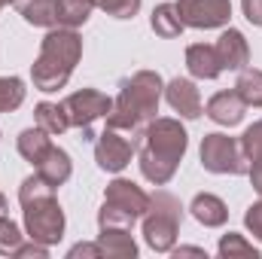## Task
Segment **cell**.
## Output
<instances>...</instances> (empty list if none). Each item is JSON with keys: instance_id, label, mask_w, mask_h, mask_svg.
Masks as SVG:
<instances>
[{"instance_id": "6da1fadb", "label": "cell", "mask_w": 262, "mask_h": 259, "mask_svg": "<svg viewBox=\"0 0 262 259\" xmlns=\"http://www.w3.org/2000/svg\"><path fill=\"white\" fill-rule=\"evenodd\" d=\"M165 95V82L156 70H137L119 82V95L113 110L107 113V128L125 131L131 137H143L146 125L159 113V101Z\"/></svg>"}, {"instance_id": "7a4b0ae2", "label": "cell", "mask_w": 262, "mask_h": 259, "mask_svg": "<svg viewBox=\"0 0 262 259\" xmlns=\"http://www.w3.org/2000/svg\"><path fill=\"white\" fill-rule=\"evenodd\" d=\"M189 149V134L180 125V119L171 116H156L143 131V146H140V174L152 186H165L174 180L183 156Z\"/></svg>"}, {"instance_id": "3957f363", "label": "cell", "mask_w": 262, "mask_h": 259, "mask_svg": "<svg viewBox=\"0 0 262 259\" xmlns=\"http://www.w3.org/2000/svg\"><path fill=\"white\" fill-rule=\"evenodd\" d=\"M18 204L25 217L28 238L52 247L64 238V210L55 198V186H49L37 171L21 180L18 186Z\"/></svg>"}, {"instance_id": "277c9868", "label": "cell", "mask_w": 262, "mask_h": 259, "mask_svg": "<svg viewBox=\"0 0 262 259\" xmlns=\"http://www.w3.org/2000/svg\"><path fill=\"white\" fill-rule=\"evenodd\" d=\"M79 58H82V37L76 34V28H49V34L40 43V55L31 64L34 89L46 95L64 89Z\"/></svg>"}, {"instance_id": "5b68a950", "label": "cell", "mask_w": 262, "mask_h": 259, "mask_svg": "<svg viewBox=\"0 0 262 259\" xmlns=\"http://www.w3.org/2000/svg\"><path fill=\"white\" fill-rule=\"evenodd\" d=\"M180 223H183L180 198L171 195L168 189H156L149 195V207L143 213V241H146V247L156 250V253H171L177 247Z\"/></svg>"}, {"instance_id": "8992f818", "label": "cell", "mask_w": 262, "mask_h": 259, "mask_svg": "<svg viewBox=\"0 0 262 259\" xmlns=\"http://www.w3.org/2000/svg\"><path fill=\"white\" fill-rule=\"evenodd\" d=\"M146 207H149V195L134 180L116 177L104 189V204L98 210V226H125V229H131L137 220H143Z\"/></svg>"}, {"instance_id": "52a82bcc", "label": "cell", "mask_w": 262, "mask_h": 259, "mask_svg": "<svg viewBox=\"0 0 262 259\" xmlns=\"http://www.w3.org/2000/svg\"><path fill=\"white\" fill-rule=\"evenodd\" d=\"M201 168L210 171V174H232V177H241L247 174V159L241 153V143L229 134H204L201 137Z\"/></svg>"}, {"instance_id": "ba28073f", "label": "cell", "mask_w": 262, "mask_h": 259, "mask_svg": "<svg viewBox=\"0 0 262 259\" xmlns=\"http://www.w3.org/2000/svg\"><path fill=\"white\" fill-rule=\"evenodd\" d=\"M61 104H64L67 119H70V128H79L82 134H89L92 122H98L101 116H107L113 110V98H107L98 89H79V92L67 95Z\"/></svg>"}, {"instance_id": "9c48e42d", "label": "cell", "mask_w": 262, "mask_h": 259, "mask_svg": "<svg viewBox=\"0 0 262 259\" xmlns=\"http://www.w3.org/2000/svg\"><path fill=\"white\" fill-rule=\"evenodd\" d=\"M137 153V140L116 128H104V134L95 140V162L107 174H119L131 165V156Z\"/></svg>"}, {"instance_id": "30bf717a", "label": "cell", "mask_w": 262, "mask_h": 259, "mask_svg": "<svg viewBox=\"0 0 262 259\" xmlns=\"http://www.w3.org/2000/svg\"><path fill=\"white\" fill-rule=\"evenodd\" d=\"M180 21L195 31H213L226 28L232 18V0H177Z\"/></svg>"}, {"instance_id": "8fae6325", "label": "cell", "mask_w": 262, "mask_h": 259, "mask_svg": "<svg viewBox=\"0 0 262 259\" xmlns=\"http://www.w3.org/2000/svg\"><path fill=\"white\" fill-rule=\"evenodd\" d=\"M165 101L174 113H180V119H198L204 113L201 107V95H198V85L186 76H174L168 85H165Z\"/></svg>"}, {"instance_id": "7c38bea8", "label": "cell", "mask_w": 262, "mask_h": 259, "mask_svg": "<svg viewBox=\"0 0 262 259\" xmlns=\"http://www.w3.org/2000/svg\"><path fill=\"white\" fill-rule=\"evenodd\" d=\"M213 49H216V58H220L223 70H244L250 64V46L238 28H226L220 34V40L213 43Z\"/></svg>"}, {"instance_id": "4fadbf2b", "label": "cell", "mask_w": 262, "mask_h": 259, "mask_svg": "<svg viewBox=\"0 0 262 259\" xmlns=\"http://www.w3.org/2000/svg\"><path fill=\"white\" fill-rule=\"evenodd\" d=\"M207 119H213L216 125H226V128H232V125H238L241 119H244V110H247V104L241 101V95L235 92V89H229V92H216L210 101H207Z\"/></svg>"}, {"instance_id": "5bb4252c", "label": "cell", "mask_w": 262, "mask_h": 259, "mask_svg": "<svg viewBox=\"0 0 262 259\" xmlns=\"http://www.w3.org/2000/svg\"><path fill=\"white\" fill-rule=\"evenodd\" d=\"M101 253L110 259H134L137 256V241L125 226H101V235L95 238Z\"/></svg>"}, {"instance_id": "9a60e30c", "label": "cell", "mask_w": 262, "mask_h": 259, "mask_svg": "<svg viewBox=\"0 0 262 259\" xmlns=\"http://www.w3.org/2000/svg\"><path fill=\"white\" fill-rule=\"evenodd\" d=\"M189 213L195 217L204 229H220V226H226V220H229L226 201L213 192H198L195 198H192V204H189Z\"/></svg>"}, {"instance_id": "2e32d148", "label": "cell", "mask_w": 262, "mask_h": 259, "mask_svg": "<svg viewBox=\"0 0 262 259\" xmlns=\"http://www.w3.org/2000/svg\"><path fill=\"white\" fill-rule=\"evenodd\" d=\"M186 70L195 76V79H216L223 73L220 58H216V49L207 46V43H192L186 49Z\"/></svg>"}, {"instance_id": "e0dca14e", "label": "cell", "mask_w": 262, "mask_h": 259, "mask_svg": "<svg viewBox=\"0 0 262 259\" xmlns=\"http://www.w3.org/2000/svg\"><path fill=\"white\" fill-rule=\"evenodd\" d=\"M12 6L34 28H58V0H15Z\"/></svg>"}, {"instance_id": "ac0fdd59", "label": "cell", "mask_w": 262, "mask_h": 259, "mask_svg": "<svg viewBox=\"0 0 262 259\" xmlns=\"http://www.w3.org/2000/svg\"><path fill=\"white\" fill-rule=\"evenodd\" d=\"M15 143H18V156H21L25 162H31L34 168H37V165L46 159V153L55 146V143H52V134H49V131H43L40 125L25 128L21 134H18V140H15Z\"/></svg>"}, {"instance_id": "d6986e66", "label": "cell", "mask_w": 262, "mask_h": 259, "mask_svg": "<svg viewBox=\"0 0 262 259\" xmlns=\"http://www.w3.org/2000/svg\"><path fill=\"white\" fill-rule=\"evenodd\" d=\"M37 174L49 183V186H64L67 180H70V174H73V162H70V156H67L61 146H52L49 153H46V159L37 165Z\"/></svg>"}, {"instance_id": "ffe728a7", "label": "cell", "mask_w": 262, "mask_h": 259, "mask_svg": "<svg viewBox=\"0 0 262 259\" xmlns=\"http://www.w3.org/2000/svg\"><path fill=\"white\" fill-rule=\"evenodd\" d=\"M149 28L159 34V37H165V40H174V37H180L183 34V21H180V12H177V6L174 3H159L156 9H152V15H149Z\"/></svg>"}, {"instance_id": "44dd1931", "label": "cell", "mask_w": 262, "mask_h": 259, "mask_svg": "<svg viewBox=\"0 0 262 259\" xmlns=\"http://www.w3.org/2000/svg\"><path fill=\"white\" fill-rule=\"evenodd\" d=\"M34 119H37L40 128L49 131V134H64V131L70 128V119H67V113H64V104L40 101V104L34 107Z\"/></svg>"}, {"instance_id": "7402d4cb", "label": "cell", "mask_w": 262, "mask_h": 259, "mask_svg": "<svg viewBox=\"0 0 262 259\" xmlns=\"http://www.w3.org/2000/svg\"><path fill=\"white\" fill-rule=\"evenodd\" d=\"M235 92L241 95V101H244L247 107H262V70H256V67L238 70Z\"/></svg>"}, {"instance_id": "603a6c76", "label": "cell", "mask_w": 262, "mask_h": 259, "mask_svg": "<svg viewBox=\"0 0 262 259\" xmlns=\"http://www.w3.org/2000/svg\"><path fill=\"white\" fill-rule=\"evenodd\" d=\"M95 9V0H58V28H82Z\"/></svg>"}, {"instance_id": "cb8c5ba5", "label": "cell", "mask_w": 262, "mask_h": 259, "mask_svg": "<svg viewBox=\"0 0 262 259\" xmlns=\"http://www.w3.org/2000/svg\"><path fill=\"white\" fill-rule=\"evenodd\" d=\"M216 253L223 259H259V250H256L244 235H238V232L223 235L220 244H216Z\"/></svg>"}, {"instance_id": "d4e9b609", "label": "cell", "mask_w": 262, "mask_h": 259, "mask_svg": "<svg viewBox=\"0 0 262 259\" xmlns=\"http://www.w3.org/2000/svg\"><path fill=\"white\" fill-rule=\"evenodd\" d=\"M25 82L18 76H0V113H12L25 104Z\"/></svg>"}, {"instance_id": "484cf974", "label": "cell", "mask_w": 262, "mask_h": 259, "mask_svg": "<svg viewBox=\"0 0 262 259\" xmlns=\"http://www.w3.org/2000/svg\"><path fill=\"white\" fill-rule=\"evenodd\" d=\"M21 241H25L21 229L9 217H0V256H15V250L21 247Z\"/></svg>"}, {"instance_id": "4316f807", "label": "cell", "mask_w": 262, "mask_h": 259, "mask_svg": "<svg viewBox=\"0 0 262 259\" xmlns=\"http://www.w3.org/2000/svg\"><path fill=\"white\" fill-rule=\"evenodd\" d=\"M143 0H95V9L113 15V18H134L140 12Z\"/></svg>"}, {"instance_id": "83f0119b", "label": "cell", "mask_w": 262, "mask_h": 259, "mask_svg": "<svg viewBox=\"0 0 262 259\" xmlns=\"http://www.w3.org/2000/svg\"><path fill=\"white\" fill-rule=\"evenodd\" d=\"M238 143H241V153H244L247 162H250V159H259L262 156V119L253 122L250 128L244 131V134L238 137Z\"/></svg>"}, {"instance_id": "f1b7e54d", "label": "cell", "mask_w": 262, "mask_h": 259, "mask_svg": "<svg viewBox=\"0 0 262 259\" xmlns=\"http://www.w3.org/2000/svg\"><path fill=\"white\" fill-rule=\"evenodd\" d=\"M244 226L250 229V235H253L256 241H262V198L247 207V213H244Z\"/></svg>"}, {"instance_id": "f546056e", "label": "cell", "mask_w": 262, "mask_h": 259, "mask_svg": "<svg viewBox=\"0 0 262 259\" xmlns=\"http://www.w3.org/2000/svg\"><path fill=\"white\" fill-rule=\"evenodd\" d=\"M46 259L49 256V247H46V244H40V241H34V238H31V241H21V247H18V250H15V259Z\"/></svg>"}, {"instance_id": "4dcf8cb0", "label": "cell", "mask_w": 262, "mask_h": 259, "mask_svg": "<svg viewBox=\"0 0 262 259\" xmlns=\"http://www.w3.org/2000/svg\"><path fill=\"white\" fill-rule=\"evenodd\" d=\"M241 9H244V18L250 25L262 28V0H241Z\"/></svg>"}, {"instance_id": "1f68e13d", "label": "cell", "mask_w": 262, "mask_h": 259, "mask_svg": "<svg viewBox=\"0 0 262 259\" xmlns=\"http://www.w3.org/2000/svg\"><path fill=\"white\" fill-rule=\"evenodd\" d=\"M67 256H70V259H79V256L101 259L104 253H101V247H98V241H95V244H76V247H70V250H67Z\"/></svg>"}, {"instance_id": "d6a6232c", "label": "cell", "mask_w": 262, "mask_h": 259, "mask_svg": "<svg viewBox=\"0 0 262 259\" xmlns=\"http://www.w3.org/2000/svg\"><path fill=\"white\" fill-rule=\"evenodd\" d=\"M247 177H250L253 189L262 195V156H259V159H250V162H247Z\"/></svg>"}, {"instance_id": "836d02e7", "label": "cell", "mask_w": 262, "mask_h": 259, "mask_svg": "<svg viewBox=\"0 0 262 259\" xmlns=\"http://www.w3.org/2000/svg\"><path fill=\"white\" fill-rule=\"evenodd\" d=\"M171 253H174L177 259H180V256H201V259H207V250H201V247H174Z\"/></svg>"}, {"instance_id": "e575fe53", "label": "cell", "mask_w": 262, "mask_h": 259, "mask_svg": "<svg viewBox=\"0 0 262 259\" xmlns=\"http://www.w3.org/2000/svg\"><path fill=\"white\" fill-rule=\"evenodd\" d=\"M6 210H9V204H6V195L0 192V217H6Z\"/></svg>"}, {"instance_id": "d590c367", "label": "cell", "mask_w": 262, "mask_h": 259, "mask_svg": "<svg viewBox=\"0 0 262 259\" xmlns=\"http://www.w3.org/2000/svg\"><path fill=\"white\" fill-rule=\"evenodd\" d=\"M9 3H15V0H0V9H3V6H9Z\"/></svg>"}]
</instances>
